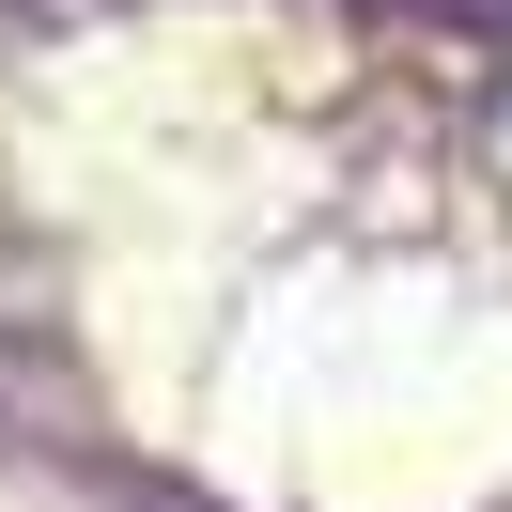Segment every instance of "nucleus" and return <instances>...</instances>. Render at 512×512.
I'll list each match as a JSON object with an SVG mask.
<instances>
[{
	"mask_svg": "<svg viewBox=\"0 0 512 512\" xmlns=\"http://www.w3.org/2000/svg\"><path fill=\"white\" fill-rule=\"evenodd\" d=\"M497 171H512V109H497Z\"/></svg>",
	"mask_w": 512,
	"mask_h": 512,
	"instance_id": "obj_1",
	"label": "nucleus"
}]
</instances>
